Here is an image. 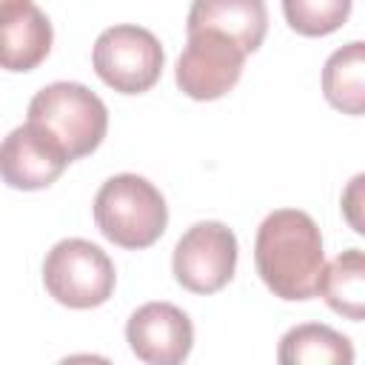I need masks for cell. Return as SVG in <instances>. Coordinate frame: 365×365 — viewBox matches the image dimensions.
<instances>
[{
	"label": "cell",
	"mask_w": 365,
	"mask_h": 365,
	"mask_svg": "<svg viewBox=\"0 0 365 365\" xmlns=\"http://www.w3.org/2000/svg\"><path fill=\"white\" fill-rule=\"evenodd\" d=\"M237 237L217 220L194 222L174 245V279L191 294L222 291L237 271Z\"/></svg>",
	"instance_id": "8992f818"
},
{
	"label": "cell",
	"mask_w": 365,
	"mask_h": 365,
	"mask_svg": "<svg viewBox=\"0 0 365 365\" xmlns=\"http://www.w3.org/2000/svg\"><path fill=\"white\" fill-rule=\"evenodd\" d=\"M319 294L339 317L365 322V251L348 248L336 254L322 271Z\"/></svg>",
	"instance_id": "5bb4252c"
},
{
	"label": "cell",
	"mask_w": 365,
	"mask_h": 365,
	"mask_svg": "<svg viewBox=\"0 0 365 365\" xmlns=\"http://www.w3.org/2000/svg\"><path fill=\"white\" fill-rule=\"evenodd\" d=\"M322 94L342 114H365V40L345 43L325 60Z\"/></svg>",
	"instance_id": "4fadbf2b"
},
{
	"label": "cell",
	"mask_w": 365,
	"mask_h": 365,
	"mask_svg": "<svg viewBox=\"0 0 365 365\" xmlns=\"http://www.w3.org/2000/svg\"><path fill=\"white\" fill-rule=\"evenodd\" d=\"M94 222L100 234L120 248H148L168 225L165 197L140 174L108 177L94 197Z\"/></svg>",
	"instance_id": "7a4b0ae2"
},
{
	"label": "cell",
	"mask_w": 365,
	"mask_h": 365,
	"mask_svg": "<svg viewBox=\"0 0 365 365\" xmlns=\"http://www.w3.org/2000/svg\"><path fill=\"white\" fill-rule=\"evenodd\" d=\"M91 63L108 88L120 94H143L160 80L165 54L148 29L120 23L100 31L94 40Z\"/></svg>",
	"instance_id": "5b68a950"
},
{
	"label": "cell",
	"mask_w": 365,
	"mask_h": 365,
	"mask_svg": "<svg viewBox=\"0 0 365 365\" xmlns=\"http://www.w3.org/2000/svg\"><path fill=\"white\" fill-rule=\"evenodd\" d=\"M51 23L31 0H0V63L6 71H31L51 51Z\"/></svg>",
	"instance_id": "30bf717a"
},
{
	"label": "cell",
	"mask_w": 365,
	"mask_h": 365,
	"mask_svg": "<svg viewBox=\"0 0 365 365\" xmlns=\"http://www.w3.org/2000/svg\"><path fill=\"white\" fill-rule=\"evenodd\" d=\"M277 359L282 365H351L354 345L345 334L328 325L302 322L285 331V336L279 339Z\"/></svg>",
	"instance_id": "7c38bea8"
},
{
	"label": "cell",
	"mask_w": 365,
	"mask_h": 365,
	"mask_svg": "<svg viewBox=\"0 0 365 365\" xmlns=\"http://www.w3.org/2000/svg\"><path fill=\"white\" fill-rule=\"evenodd\" d=\"M354 0H282L285 23L302 37H325L345 26Z\"/></svg>",
	"instance_id": "9a60e30c"
},
{
	"label": "cell",
	"mask_w": 365,
	"mask_h": 365,
	"mask_svg": "<svg viewBox=\"0 0 365 365\" xmlns=\"http://www.w3.org/2000/svg\"><path fill=\"white\" fill-rule=\"evenodd\" d=\"M254 262L274 297L288 302L317 297L325 271V251L311 214L299 208L271 211L257 228Z\"/></svg>",
	"instance_id": "6da1fadb"
},
{
	"label": "cell",
	"mask_w": 365,
	"mask_h": 365,
	"mask_svg": "<svg viewBox=\"0 0 365 365\" xmlns=\"http://www.w3.org/2000/svg\"><path fill=\"white\" fill-rule=\"evenodd\" d=\"M117 271L111 257L80 237L60 240L43 259V285L66 308H97L114 294Z\"/></svg>",
	"instance_id": "277c9868"
},
{
	"label": "cell",
	"mask_w": 365,
	"mask_h": 365,
	"mask_svg": "<svg viewBox=\"0 0 365 365\" xmlns=\"http://www.w3.org/2000/svg\"><path fill=\"white\" fill-rule=\"evenodd\" d=\"M245 48L222 31H191L177 60V86L191 100H217L228 94L245 66Z\"/></svg>",
	"instance_id": "52a82bcc"
},
{
	"label": "cell",
	"mask_w": 365,
	"mask_h": 365,
	"mask_svg": "<svg viewBox=\"0 0 365 365\" xmlns=\"http://www.w3.org/2000/svg\"><path fill=\"white\" fill-rule=\"evenodd\" d=\"M29 123L51 134L66 154L74 160L91 154L108 131L106 103L83 83H51L43 86L29 103Z\"/></svg>",
	"instance_id": "3957f363"
},
{
	"label": "cell",
	"mask_w": 365,
	"mask_h": 365,
	"mask_svg": "<svg viewBox=\"0 0 365 365\" xmlns=\"http://www.w3.org/2000/svg\"><path fill=\"white\" fill-rule=\"evenodd\" d=\"M125 339L134 356L148 365H180L194 348V325L171 302H145L128 317Z\"/></svg>",
	"instance_id": "ba28073f"
},
{
	"label": "cell",
	"mask_w": 365,
	"mask_h": 365,
	"mask_svg": "<svg viewBox=\"0 0 365 365\" xmlns=\"http://www.w3.org/2000/svg\"><path fill=\"white\" fill-rule=\"evenodd\" d=\"M339 208H342V217L345 222L365 237V171L351 177L345 191H342V200H339Z\"/></svg>",
	"instance_id": "2e32d148"
},
{
	"label": "cell",
	"mask_w": 365,
	"mask_h": 365,
	"mask_svg": "<svg viewBox=\"0 0 365 365\" xmlns=\"http://www.w3.org/2000/svg\"><path fill=\"white\" fill-rule=\"evenodd\" d=\"M191 31H222L237 40L248 54L257 51L268 31V9L265 0H194L185 20Z\"/></svg>",
	"instance_id": "8fae6325"
},
{
	"label": "cell",
	"mask_w": 365,
	"mask_h": 365,
	"mask_svg": "<svg viewBox=\"0 0 365 365\" xmlns=\"http://www.w3.org/2000/svg\"><path fill=\"white\" fill-rule=\"evenodd\" d=\"M68 163L71 157L66 154V148L29 120L3 140L0 171L9 188L17 191L48 188L51 182H57V177L66 171Z\"/></svg>",
	"instance_id": "9c48e42d"
}]
</instances>
